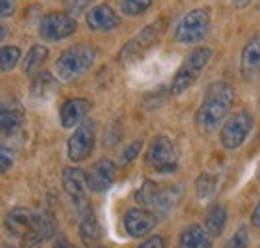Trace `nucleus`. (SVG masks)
I'll return each mask as SVG.
<instances>
[{
    "label": "nucleus",
    "mask_w": 260,
    "mask_h": 248,
    "mask_svg": "<svg viewBox=\"0 0 260 248\" xmlns=\"http://www.w3.org/2000/svg\"><path fill=\"white\" fill-rule=\"evenodd\" d=\"M234 104V88L228 82H214L206 88L204 98L194 114V124L200 132H212L230 118Z\"/></svg>",
    "instance_id": "obj_1"
},
{
    "label": "nucleus",
    "mask_w": 260,
    "mask_h": 248,
    "mask_svg": "<svg viewBox=\"0 0 260 248\" xmlns=\"http://www.w3.org/2000/svg\"><path fill=\"white\" fill-rule=\"evenodd\" d=\"M96 62V48L90 44H72L60 52L54 62V76L62 82H70L88 72Z\"/></svg>",
    "instance_id": "obj_2"
},
{
    "label": "nucleus",
    "mask_w": 260,
    "mask_h": 248,
    "mask_svg": "<svg viewBox=\"0 0 260 248\" xmlns=\"http://www.w3.org/2000/svg\"><path fill=\"white\" fill-rule=\"evenodd\" d=\"M212 58V48L208 46H196L194 50L182 60V64L178 66L170 90L172 94H182L186 90H190V86L198 80V76L202 74V70L208 66V62Z\"/></svg>",
    "instance_id": "obj_3"
},
{
    "label": "nucleus",
    "mask_w": 260,
    "mask_h": 248,
    "mask_svg": "<svg viewBox=\"0 0 260 248\" xmlns=\"http://www.w3.org/2000/svg\"><path fill=\"white\" fill-rule=\"evenodd\" d=\"M166 18H156L154 22L146 24L140 32H136L128 42L120 48L118 52V60L120 62H134L142 58L152 46H156V42L160 40V36L166 30Z\"/></svg>",
    "instance_id": "obj_4"
},
{
    "label": "nucleus",
    "mask_w": 260,
    "mask_h": 248,
    "mask_svg": "<svg viewBox=\"0 0 260 248\" xmlns=\"http://www.w3.org/2000/svg\"><path fill=\"white\" fill-rule=\"evenodd\" d=\"M146 166L158 174H168V172H176L178 168V148L174 144V140L166 134L156 136L146 152Z\"/></svg>",
    "instance_id": "obj_5"
},
{
    "label": "nucleus",
    "mask_w": 260,
    "mask_h": 248,
    "mask_svg": "<svg viewBox=\"0 0 260 248\" xmlns=\"http://www.w3.org/2000/svg\"><path fill=\"white\" fill-rule=\"evenodd\" d=\"M210 30V10L208 8H194L190 10L176 26V42L180 44H198L206 38Z\"/></svg>",
    "instance_id": "obj_6"
},
{
    "label": "nucleus",
    "mask_w": 260,
    "mask_h": 248,
    "mask_svg": "<svg viewBox=\"0 0 260 248\" xmlns=\"http://www.w3.org/2000/svg\"><path fill=\"white\" fill-rule=\"evenodd\" d=\"M252 126H254V118L248 114V112H236L228 118L226 122L222 124L220 128V144L226 148V150H236L240 148L248 134L252 132Z\"/></svg>",
    "instance_id": "obj_7"
},
{
    "label": "nucleus",
    "mask_w": 260,
    "mask_h": 248,
    "mask_svg": "<svg viewBox=\"0 0 260 248\" xmlns=\"http://www.w3.org/2000/svg\"><path fill=\"white\" fill-rule=\"evenodd\" d=\"M94 142H96V128L92 120H84L74 128V132L70 134L68 142H66V154L68 160L72 162H82L86 160L90 152L94 150Z\"/></svg>",
    "instance_id": "obj_8"
},
{
    "label": "nucleus",
    "mask_w": 260,
    "mask_h": 248,
    "mask_svg": "<svg viewBox=\"0 0 260 248\" xmlns=\"http://www.w3.org/2000/svg\"><path fill=\"white\" fill-rule=\"evenodd\" d=\"M76 30V18L68 12H48L40 22V36L46 42L64 40Z\"/></svg>",
    "instance_id": "obj_9"
},
{
    "label": "nucleus",
    "mask_w": 260,
    "mask_h": 248,
    "mask_svg": "<svg viewBox=\"0 0 260 248\" xmlns=\"http://www.w3.org/2000/svg\"><path fill=\"white\" fill-rule=\"evenodd\" d=\"M158 224V214H154L148 208H130L124 214V228L132 238H144L148 236Z\"/></svg>",
    "instance_id": "obj_10"
},
{
    "label": "nucleus",
    "mask_w": 260,
    "mask_h": 248,
    "mask_svg": "<svg viewBox=\"0 0 260 248\" xmlns=\"http://www.w3.org/2000/svg\"><path fill=\"white\" fill-rule=\"evenodd\" d=\"M116 172H118V168H116V164L110 158H100V160H96L88 168V172H86V180H88L90 192H96V194L106 192L110 186L114 184Z\"/></svg>",
    "instance_id": "obj_11"
},
{
    "label": "nucleus",
    "mask_w": 260,
    "mask_h": 248,
    "mask_svg": "<svg viewBox=\"0 0 260 248\" xmlns=\"http://www.w3.org/2000/svg\"><path fill=\"white\" fill-rule=\"evenodd\" d=\"M86 24L94 32H110L120 26V14L106 2L92 6L86 12Z\"/></svg>",
    "instance_id": "obj_12"
},
{
    "label": "nucleus",
    "mask_w": 260,
    "mask_h": 248,
    "mask_svg": "<svg viewBox=\"0 0 260 248\" xmlns=\"http://www.w3.org/2000/svg\"><path fill=\"white\" fill-rule=\"evenodd\" d=\"M62 186H64L66 194L70 196V200L76 204V206H82L88 198V180H86V174L76 168V166H66L62 170Z\"/></svg>",
    "instance_id": "obj_13"
},
{
    "label": "nucleus",
    "mask_w": 260,
    "mask_h": 248,
    "mask_svg": "<svg viewBox=\"0 0 260 248\" xmlns=\"http://www.w3.org/2000/svg\"><path fill=\"white\" fill-rule=\"evenodd\" d=\"M240 72H242V78L248 82L260 78V34L252 36L244 44L242 56H240Z\"/></svg>",
    "instance_id": "obj_14"
},
{
    "label": "nucleus",
    "mask_w": 260,
    "mask_h": 248,
    "mask_svg": "<svg viewBox=\"0 0 260 248\" xmlns=\"http://www.w3.org/2000/svg\"><path fill=\"white\" fill-rule=\"evenodd\" d=\"M88 110H90V102L86 98H80V96L68 98L60 106V122L64 128H74L84 122Z\"/></svg>",
    "instance_id": "obj_15"
},
{
    "label": "nucleus",
    "mask_w": 260,
    "mask_h": 248,
    "mask_svg": "<svg viewBox=\"0 0 260 248\" xmlns=\"http://www.w3.org/2000/svg\"><path fill=\"white\" fill-rule=\"evenodd\" d=\"M178 200H180V188L178 186L158 184L148 210H152L154 214H166V212H170L178 204Z\"/></svg>",
    "instance_id": "obj_16"
},
{
    "label": "nucleus",
    "mask_w": 260,
    "mask_h": 248,
    "mask_svg": "<svg viewBox=\"0 0 260 248\" xmlns=\"http://www.w3.org/2000/svg\"><path fill=\"white\" fill-rule=\"evenodd\" d=\"M212 246V236L202 224H190L182 230L178 248H210Z\"/></svg>",
    "instance_id": "obj_17"
},
{
    "label": "nucleus",
    "mask_w": 260,
    "mask_h": 248,
    "mask_svg": "<svg viewBox=\"0 0 260 248\" xmlns=\"http://www.w3.org/2000/svg\"><path fill=\"white\" fill-rule=\"evenodd\" d=\"M26 122V114L20 106H2V114H0V126H2V134L4 136H12L16 134Z\"/></svg>",
    "instance_id": "obj_18"
},
{
    "label": "nucleus",
    "mask_w": 260,
    "mask_h": 248,
    "mask_svg": "<svg viewBox=\"0 0 260 248\" xmlns=\"http://www.w3.org/2000/svg\"><path fill=\"white\" fill-rule=\"evenodd\" d=\"M78 232H80V238H82V242H84L86 246L94 248L98 242H100V238H102V228H100V224H98L94 212H90V210L84 212V216L80 220Z\"/></svg>",
    "instance_id": "obj_19"
},
{
    "label": "nucleus",
    "mask_w": 260,
    "mask_h": 248,
    "mask_svg": "<svg viewBox=\"0 0 260 248\" xmlns=\"http://www.w3.org/2000/svg\"><path fill=\"white\" fill-rule=\"evenodd\" d=\"M226 220H228L226 208L222 204H212L206 210V214H204V228L208 230V234L212 238H216V236L222 234V230L226 226Z\"/></svg>",
    "instance_id": "obj_20"
},
{
    "label": "nucleus",
    "mask_w": 260,
    "mask_h": 248,
    "mask_svg": "<svg viewBox=\"0 0 260 248\" xmlns=\"http://www.w3.org/2000/svg\"><path fill=\"white\" fill-rule=\"evenodd\" d=\"M48 58V48L44 44H34L28 50L26 58L22 62V70L24 74H38V70L42 68V64Z\"/></svg>",
    "instance_id": "obj_21"
},
{
    "label": "nucleus",
    "mask_w": 260,
    "mask_h": 248,
    "mask_svg": "<svg viewBox=\"0 0 260 248\" xmlns=\"http://www.w3.org/2000/svg\"><path fill=\"white\" fill-rule=\"evenodd\" d=\"M56 88V78L50 74V72H38L36 78L32 80V96L34 98H46V96H52Z\"/></svg>",
    "instance_id": "obj_22"
},
{
    "label": "nucleus",
    "mask_w": 260,
    "mask_h": 248,
    "mask_svg": "<svg viewBox=\"0 0 260 248\" xmlns=\"http://www.w3.org/2000/svg\"><path fill=\"white\" fill-rule=\"evenodd\" d=\"M22 54H20V48L18 46H2L0 50V68L2 72H10L16 68V64L20 62Z\"/></svg>",
    "instance_id": "obj_23"
},
{
    "label": "nucleus",
    "mask_w": 260,
    "mask_h": 248,
    "mask_svg": "<svg viewBox=\"0 0 260 248\" xmlns=\"http://www.w3.org/2000/svg\"><path fill=\"white\" fill-rule=\"evenodd\" d=\"M216 184H218V180H216L214 174L202 172V174L196 178V196L202 198V200L208 198V196H212L214 190H216Z\"/></svg>",
    "instance_id": "obj_24"
},
{
    "label": "nucleus",
    "mask_w": 260,
    "mask_h": 248,
    "mask_svg": "<svg viewBox=\"0 0 260 248\" xmlns=\"http://www.w3.org/2000/svg\"><path fill=\"white\" fill-rule=\"evenodd\" d=\"M152 6V0H120V10L126 16H140Z\"/></svg>",
    "instance_id": "obj_25"
},
{
    "label": "nucleus",
    "mask_w": 260,
    "mask_h": 248,
    "mask_svg": "<svg viewBox=\"0 0 260 248\" xmlns=\"http://www.w3.org/2000/svg\"><path fill=\"white\" fill-rule=\"evenodd\" d=\"M224 248H248V234H246V226H240L230 238H228Z\"/></svg>",
    "instance_id": "obj_26"
},
{
    "label": "nucleus",
    "mask_w": 260,
    "mask_h": 248,
    "mask_svg": "<svg viewBox=\"0 0 260 248\" xmlns=\"http://www.w3.org/2000/svg\"><path fill=\"white\" fill-rule=\"evenodd\" d=\"M142 146H144V140H142V138L134 140L128 148L122 152V156H120V164H122V166H124V164H130V162H132V160L138 156V152L142 150Z\"/></svg>",
    "instance_id": "obj_27"
},
{
    "label": "nucleus",
    "mask_w": 260,
    "mask_h": 248,
    "mask_svg": "<svg viewBox=\"0 0 260 248\" xmlns=\"http://www.w3.org/2000/svg\"><path fill=\"white\" fill-rule=\"evenodd\" d=\"M88 2H90V0H64L66 12L74 16V14H78V12H82V10H86V6H88Z\"/></svg>",
    "instance_id": "obj_28"
},
{
    "label": "nucleus",
    "mask_w": 260,
    "mask_h": 248,
    "mask_svg": "<svg viewBox=\"0 0 260 248\" xmlns=\"http://www.w3.org/2000/svg\"><path fill=\"white\" fill-rule=\"evenodd\" d=\"M0 168H2V172H8L10 170V166H12V162H14V156H12V150H8L6 146H2V154H0Z\"/></svg>",
    "instance_id": "obj_29"
},
{
    "label": "nucleus",
    "mask_w": 260,
    "mask_h": 248,
    "mask_svg": "<svg viewBox=\"0 0 260 248\" xmlns=\"http://www.w3.org/2000/svg\"><path fill=\"white\" fill-rule=\"evenodd\" d=\"M16 2H18V0H0V16H2V18H8V16L14 12Z\"/></svg>",
    "instance_id": "obj_30"
},
{
    "label": "nucleus",
    "mask_w": 260,
    "mask_h": 248,
    "mask_svg": "<svg viewBox=\"0 0 260 248\" xmlns=\"http://www.w3.org/2000/svg\"><path fill=\"white\" fill-rule=\"evenodd\" d=\"M138 248H164V240L160 236H150V238H146Z\"/></svg>",
    "instance_id": "obj_31"
},
{
    "label": "nucleus",
    "mask_w": 260,
    "mask_h": 248,
    "mask_svg": "<svg viewBox=\"0 0 260 248\" xmlns=\"http://www.w3.org/2000/svg\"><path fill=\"white\" fill-rule=\"evenodd\" d=\"M250 222H252L254 228H260V200L256 204V208H254V212H252V216H250Z\"/></svg>",
    "instance_id": "obj_32"
},
{
    "label": "nucleus",
    "mask_w": 260,
    "mask_h": 248,
    "mask_svg": "<svg viewBox=\"0 0 260 248\" xmlns=\"http://www.w3.org/2000/svg\"><path fill=\"white\" fill-rule=\"evenodd\" d=\"M54 248H74V246H72V244H70V242L66 240L64 236H60V238H58V240L54 242Z\"/></svg>",
    "instance_id": "obj_33"
},
{
    "label": "nucleus",
    "mask_w": 260,
    "mask_h": 248,
    "mask_svg": "<svg viewBox=\"0 0 260 248\" xmlns=\"http://www.w3.org/2000/svg\"><path fill=\"white\" fill-rule=\"evenodd\" d=\"M232 2H234V6H236V8H246L252 0H232Z\"/></svg>",
    "instance_id": "obj_34"
},
{
    "label": "nucleus",
    "mask_w": 260,
    "mask_h": 248,
    "mask_svg": "<svg viewBox=\"0 0 260 248\" xmlns=\"http://www.w3.org/2000/svg\"><path fill=\"white\" fill-rule=\"evenodd\" d=\"M2 248H12V246H8V244H4V246H2Z\"/></svg>",
    "instance_id": "obj_35"
},
{
    "label": "nucleus",
    "mask_w": 260,
    "mask_h": 248,
    "mask_svg": "<svg viewBox=\"0 0 260 248\" xmlns=\"http://www.w3.org/2000/svg\"><path fill=\"white\" fill-rule=\"evenodd\" d=\"M94 248H102V246H94Z\"/></svg>",
    "instance_id": "obj_36"
}]
</instances>
